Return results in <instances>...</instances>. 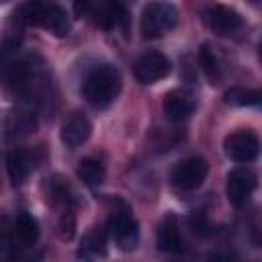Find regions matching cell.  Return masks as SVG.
<instances>
[{
    "mask_svg": "<svg viewBox=\"0 0 262 262\" xmlns=\"http://www.w3.org/2000/svg\"><path fill=\"white\" fill-rule=\"evenodd\" d=\"M121 88H123V76H121L119 68L111 66V63L96 66L84 78V84H82L84 98L94 108H106V106H111L117 100Z\"/></svg>",
    "mask_w": 262,
    "mask_h": 262,
    "instance_id": "1",
    "label": "cell"
},
{
    "mask_svg": "<svg viewBox=\"0 0 262 262\" xmlns=\"http://www.w3.org/2000/svg\"><path fill=\"white\" fill-rule=\"evenodd\" d=\"M25 25L43 27L55 37H66L70 33V16L66 8L59 4H45V2H25L14 14Z\"/></svg>",
    "mask_w": 262,
    "mask_h": 262,
    "instance_id": "2",
    "label": "cell"
},
{
    "mask_svg": "<svg viewBox=\"0 0 262 262\" xmlns=\"http://www.w3.org/2000/svg\"><path fill=\"white\" fill-rule=\"evenodd\" d=\"M178 23V10L170 2H149L141 10L139 31L143 39H158L170 33Z\"/></svg>",
    "mask_w": 262,
    "mask_h": 262,
    "instance_id": "3",
    "label": "cell"
},
{
    "mask_svg": "<svg viewBox=\"0 0 262 262\" xmlns=\"http://www.w3.org/2000/svg\"><path fill=\"white\" fill-rule=\"evenodd\" d=\"M74 8L100 29H117L127 20V8L121 2H78Z\"/></svg>",
    "mask_w": 262,
    "mask_h": 262,
    "instance_id": "4",
    "label": "cell"
},
{
    "mask_svg": "<svg viewBox=\"0 0 262 262\" xmlns=\"http://www.w3.org/2000/svg\"><path fill=\"white\" fill-rule=\"evenodd\" d=\"M209 174V164L205 158L192 156L180 160L172 172H170V182L176 190H194L203 184V180Z\"/></svg>",
    "mask_w": 262,
    "mask_h": 262,
    "instance_id": "5",
    "label": "cell"
},
{
    "mask_svg": "<svg viewBox=\"0 0 262 262\" xmlns=\"http://www.w3.org/2000/svg\"><path fill=\"white\" fill-rule=\"evenodd\" d=\"M108 235L113 237V242L123 252H131V250L137 248V244H139V225H137V221H135V217L131 215L129 209L115 211L111 215Z\"/></svg>",
    "mask_w": 262,
    "mask_h": 262,
    "instance_id": "6",
    "label": "cell"
},
{
    "mask_svg": "<svg viewBox=\"0 0 262 262\" xmlns=\"http://www.w3.org/2000/svg\"><path fill=\"white\" fill-rule=\"evenodd\" d=\"M258 184V176L254 170L246 168V166H237L227 174V182H225V192H227V201L233 207H244Z\"/></svg>",
    "mask_w": 262,
    "mask_h": 262,
    "instance_id": "7",
    "label": "cell"
},
{
    "mask_svg": "<svg viewBox=\"0 0 262 262\" xmlns=\"http://www.w3.org/2000/svg\"><path fill=\"white\" fill-rule=\"evenodd\" d=\"M223 149L225 154L233 160V162H239V164H248L252 160L258 158V151H260V139L254 131L250 129H239V131H233L225 137L223 141Z\"/></svg>",
    "mask_w": 262,
    "mask_h": 262,
    "instance_id": "8",
    "label": "cell"
},
{
    "mask_svg": "<svg viewBox=\"0 0 262 262\" xmlns=\"http://www.w3.org/2000/svg\"><path fill=\"white\" fill-rule=\"evenodd\" d=\"M203 23L217 35H235L237 31H242L244 20L242 14L235 12L229 6L223 4H211L203 10Z\"/></svg>",
    "mask_w": 262,
    "mask_h": 262,
    "instance_id": "9",
    "label": "cell"
},
{
    "mask_svg": "<svg viewBox=\"0 0 262 262\" xmlns=\"http://www.w3.org/2000/svg\"><path fill=\"white\" fill-rule=\"evenodd\" d=\"M172 70V63L168 59V55L160 53V51H147L143 55H139L133 63V72L135 78L141 84H156L160 80H164Z\"/></svg>",
    "mask_w": 262,
    "mask_h": 262,
    "instance_id": "10",
    "label": "cell"
},
{
    "mask_svg": "<svg viewBox=\"0 0 262 262\" xmlns=\"http://www.w3.org/2000/svg\"><path fill=\"white\" fill-rule=\"evenodd\" d=\"M194 108H196V98L186 88H174L162 100V111H164L166 119L174 121V123L188 119L194 113Z\"/></svg>",
    "mask_w": 262,
    "mask_h": 262,
    "instance_id": "11",
    "label": "cell"
},
{
    "mask_svg": "<svg viewBox=\"0 0 262 262\" xmlns=\"http://www.w3.org/2000/svg\"><path fill=\"white\" fill-rule=\"evenodd\" d=\"M90 135H92V123L80 111L72 113L61 125V143L70 149H76L82 143H86Z\"/></svg>",
    "mask_w": 262,
    "mask_h": 262,
    "instance_id": "12",
    "label": "cell"
},
{
    "mask_svg": "<svg viewBox=\"0 0 262 262\" xmlns=\"http://www.w3.org/2000/svg\"><path fill=\"white\" fill-rule=\"evenodd\" d=\"M106 256V233L98 227H92L80 239L76 250V262H98Z\"/></svg>",
    "mask_w": 262,
    "mask_h": 262,
    "instance_id": "13",
    "label": "cell"
},
{
    "mask_svg": "<svg viewBox=\"0 0 262 262\" xmlns=\"http://www.w3.org/2000/svg\"><path fill=\"white\" fill-rule=\"evenodd\" d=\"M182 233H180V227H178V221L168 215L164 217L160 223H158V229H156V246L160 252L164 254H178L182 252Z\"/></svg>",
    "mask_w": 262,
    "mask_h": 262,
    "instance_id": "14",
    "label": "cell"
},
{
    "mask_svg": "<svg viewBox=\"0 0 262 262\" xmlns=\"http://www.w3.org/2000/svg\"><path fill=\"white\" fill-rule=\"evenodd\" d=\"M0 119H2L0 129L8 137L29 135L37 129V119L29 111H6V113L0 115Z\"/></svg>",
    "mask_w": 262,
    "mask_h": 262,
    "instance_id": "15",
    "label": "cell"
},
{
    "mask_svg": "<svg viewBox=\"0 0 262 262\" xmlns=\"http://www.w3.org/2000/svg\"><path fill=\"white\" fill-rule=\"evenodd\" d=\"M33 168H35L33 151L23 149V147L8 151V156H6V170H8V176H10L12 184H23L27 180V176L33 172Z\"/></svg>",
    "mask_w": 262,
    "mask_h": 262,
    "instance_id": "16",
    "label": "cell"
},
{
    "mask_svg": "<svg viewBox=\"0 0 262 262\" xmlns=\"http://www.w3.org/2000/svg\"><path fill=\"white\" fill-rule=\"evenodd\" d=\"M12 233H14V237L23 246H33L39 239V223H37V219L33 215H29V213L23 211V213H18L14 217Z\"/></svg>",
    "mask_w": 262,
    "mask_h": 262,
    "instance_id": "17",
    "label": "cell"
},
{
    "mask_svg": "<svg viewBox=\"0 0 262 262\" xmlns=\"http://www.w3.org/2000/svg\"><path fill=\"white\" fill-rule=\"evenodd\" d=\"M223 102L229 106H258L260 104V92L254 88L231 86L229 90H225Z\"/></svg>",
    "mask_w": 262,
    "mask_h": 262,
    "instance_id": "18",
    "label": "cell"
},
{
    "mask_svg": "<svg viewBox=\"0 0 262 262\" xmlns=\"http://www.w3.org/2000/svg\"><path fill=\"white\" fill-rule=\"evenodd\" d=\"M104 174H106V168L100 160H94V158H84L80 164H78V176L84 184L88 186H98L102 180H104Z\"/></svg>",
    "mask_w": 262,
    "mask_h": 262,
    "instance_id": "19",
    "label": "cell"
},
{
    "mask_svg": "<svg viewBox=\"0 0 262 262\" xmlns=\"http://www.w3.org/2000/svg\"><path fill=\"white\" fill-rule=\"evenodd\" d=\"M199 63H201V68H203V72H205V76H207V80L211 84H217L221 80L223 72H221L219 57L215 55V51L209 45H203L199 49Z\"/></svg>",
    "mask_w": 262,
    "mask_h": 262,
    "instance_id": "20",
    "label": "cell"
},
{
    "mask_svg": "<svg viewBox=\"0 0 262 262\" xmlns=\"http://www.w3.org/2000/svg\"><path fill=\"white\" fill-rule=\"evenodd\" d=\"M12 256V242L8 235L0 233V262H8Z\"/></svg>",
    "mask_w": 262,
    "mask_h": 262,
    "instance_id": "21",
    "label": "cell"
},
{
    "mask_svg": "<svg viewBox=\"0 0 262 262\" xmlns=\"http://www.w3.org/2000/svg\"><path fill=\"white\" fill-rule=\"evenodd\" d=\"M209 262H227V258H225V256H221V254H215V256H211V258H209Z\"/></svg>",
    "mask_w": 262,
    "mask_h": 262,
    "instance_id": "22",
    "label": "cell"
}]
</instances>
